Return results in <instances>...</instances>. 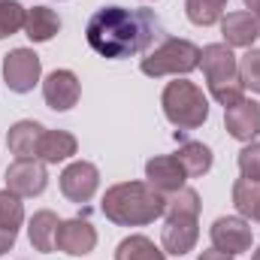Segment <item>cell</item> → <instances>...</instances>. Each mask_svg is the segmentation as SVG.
<instances>
[{"label": "cell", "instance_id": "6", "mask_svg": "<svg viewBox=\"0 0 260 260\" xmlns=\"http://www.w3.org/2000/svg\"><path fill=\"white\" fill-rule=\"evenodd\" d=\"M40 76H43V64H40V55L34 49H12L3 58V82L15 94L34 91Z\"/></svg>", "mask_w": 260, "mask_h": 260}, {"label": "cell", "instance_id": "24", "mask_svg": "<svg viewBox=\"0 0 260 260\" xmlns=\"http://www.w3.org/2000/svg\"><path fill=\"white\" fill-rule=\"evenodd\" d=\"M200 194H197L194 188H182V191H176V194L167 200V209H164V215L167 218H200Z\"/></svg>", "mask_w": 260, "mask_h": 260}, {"label": "cell", "instance_id": "9", "mask_svg": "<svg viewBox=\"0 0 260 260\" xmlns=\"http://www.w3.org/2000/svg\"><path fill=\"white\" fill-rule=\"evenodd\" d=\"M49 185L46 164L30 157V160H12L6 167V188L18 197H40Z\"/></svg>", "mask_w": 260, "mask_h": 260}, {"label": "cell", "instance_id": "13", "mask_svg": "<svg viewBox=\"0 0 260 260\" xmlns=\"http://www.w3.org/2000/svg\"><path fill=\"white\" fill-rule=\"evenodd\" d=\"M224 127L233 139L239 142H251L254 136L260 133V103L254 100H239L233 106L224 109Z\"/></svg>", "mask_w": 260, "mask_h": 260}, {"label": "cell", "instance_id": "33", "mask_svg": "<svg viewBox=\"0 0 260 260\" xmlns=\"http://www.w3.org/2000/svg\"><path fill=\"white\" fill-rule=\"evenodd\" d=\"M251 260H260V248H257V251H254V254H251Z\"/></svg>", "mask_w": 260, "mask_h": 260}, {"label": "cell", "instance_id": "15", "mask_svg": "<svg viewBox=\"0 0 260 260\" xmlns=\"http://www.w3.org/2000/svg\"><path fill=\"white\" fill-rule=\"evenodd\" d=\"M197 239H200L197 218H167L164 233H160V242H164V251L167 254L185 257L188 251L197 248Z\"/></svg>", "mask_w": 260, "mask_h": 260}, {"label": "cell", "instance_id": "21", "mask_svg": "<svg viewBox=\"0 0 260 260\" xmlns=\"http://www.w3.org/2000/svg\"><path fill=\"white\" fill-rule=\"evenodd\" d=\"M115 260H167V254L148 236H127L118 242Z\"/></svg>", "mask_w": 260, "mask_h": 260}, {"label": "cell", "instance_id": "30", "mask_svg": "<svg viewBox=\"0 0 260 260\" xmlns=\"http://www.w3.org/2000/svg\"><path fill=\"white\" fill-rule=\"evenodd\" d=\"M197 260H233V254H224V251H218V248H209V251H203Z\"/></svg>", "mask_w": 260, "mask_h": 260}, {"label": "cell", "instance_id": "18", "mask_svg": "<svg viewBox=\"0 0 260 260\" xmlns=\"http://www.w3.org/2000/svg\"><path fill=\"white\" fill-rule=\"evenodd\" d=\"M58 224H61V221H58L55 212H49V209L37 212V215L30 218V224H27V239H30V245H34L37 251H43V254H52V251H55Z\"/></svg>", "mask_w": 260, "mask_h": 260}, {"label": "cell", "instance_id": "28", "mask_svg": "<svg viewBox=\"0 0 260 260\" xmlns=\"http://www.w3.org/2000/svg\"><path fill=\"white\" fill-rule=\"evenodd\" d=\"M239 173H242V179L260 182V142H248L239 151Z\"/></svg>", "mask_w": 260, "mask_h": 260}, {"label": "cell", "instance_id": "31", "mask_svg": "<svg viewBox=\"0 0 260 260\" xmlns=\"http://www.w3.org/2000/svg\"><path fill=\"white\" fill-rule=\"evenodd\" d=\"M245 6L251 9V15H254V18L260 21V0H245Z\"/></svg>", "mask_w": 260, "mask_h": 260}, {"label": "cell", "instance_id": "12", "mask_svg": "<svg viewBox=\"0 0 260 260\" xmlns=\"http://www.w3.org/2000/svg\"><path fill=\"white\" fill-rule=\"evenodd\" d=\"M185 179H188V173H185V167L179 164L176 154H160V157H151L145 164V182L154 191H160L164 197L182 191L185 188Z\"/></svg>", "mask_w": 260, "mask_h": 260}, {"label": "cell", "instance_id": "27", "mask_svg": "<svg viewBox=\"0 0 260 260\" xmlns=\"http://www.w3.org/2000/svg\"><path fill=\"white\" fill-rule=\"evenodd\" d=\"M239 79H242L245 88L260 94V49H248L239 58Z\"/></svg>", "mask_w": 260, "mask_h": 260}, {"label": "cell", "instance_id": "14", "mask_svg": "<svg viewBox=\"0 0 260 260\" xmlns=\"http://www.w3.org/2000/svg\"><path fill=\"white\" fill-rule=\"evenodd\" d=\"M221 34H224V46H230V49H251L260 37V21L248 9L227 12V15H221Z\"/></svg>", "mask_w": 260, "mask_h": 260}, {"label": "cell", "instance_id": "16", "mask_svg": "<svg viewBox=\"0 0 260 260\" xmlns=\"http://www.w3.org/2000/svg\"><path fill=\"white\" fill-rule=\"evenodd\" d=\"M46 136V127L37 121H15L6 133V145L15 154V160H30L40 157V142Z\"/></svg>", "mask_w": 260, "mask_h": 260}, {"label": "cell", "instance_id": "5", "mask_svg": "<svg viewBox=\"0 0 260 260\" xmlns=\"http://www.w3.org/2000/svg\"><path fill=\"white\" fill-rule=\"evenodd\" d=\"M200 67V49H197L191 40H164L157 49H151L139 70L151 79H160V76H188Z\"/></svg>", "mask_w": 260, "mask_h": 260}, {"label": "cell", "instance_id": "26", "mask_svg": "<svg viewBox=\"0 0 260 260\" xmlns=\"http://www.w3.org/2000/svg\"><path fill=\"white\" fill-rule=\"evenodd\" d=\"M24 221V206H21V197L12 194L9 188L0 191V227H9V230H18Z\"/></svg>", "mask_w": 260, "mask_h": 260}, {"label": "cell", "instance_id": "19", "mask_svg": "<svg viewBox=\"0 0 260 260\" xmlns=\"http://www.w3.org/2000/svg\"><path fill=\"white\" fill-rule=\"evenodd\" d=\"M79 148L76 136L67 130H46L43 142H40V160L43 164H61L67 157H73Z\"/></svg>", "mask_w": 260, "mask_h": 260}, {"label": "cell", "instance_id": "17", "mask_svg": "<svg viewBox=\"0 0 260 260\" xmlns=\"http://www.w3.org/2000/svg\"><path fill=\"white\" fill-rule=\"evenodd\" d=\"M58 30H61V18H58L55 9H49V6H34V9H27L24 34H27L30 43H49Z\"/></svg>", "mask_w": 260, "mask_h": 260}, {"label": "cell", "instance_id": "11", "mask_svg": "<svg viewBox=\"0 0 260 260\" xmlns=\"http://www.w3.org/2000/svg\"><path fill=\"white\" fill-rule=\"evenodd\" d=\"M79 94H82V85H79V79H76L73 70H55V73H49L46 82H43V100H46V106L55 109V112L73 109V106L79 103Z\"/></svg>", "mask_w": 260, "mask_h": 260}, {"label": "cell", "instance_id": "25", "mask_svg": "<svg viewBox=\"0 0 260 260\" xmlns=\"http://www.w3.org/2000/svg\"><path fill=\"white\" fill-rule=\"evenodd\" d=\"M24 18H27V9L18 0H0V40L24 30Z\"/></svg>", "mask_w": 260, "mask_h": 260}, {"label": "cell", "instance_id": "2", "mask_svg": "<svg viewBox=\"0 0 260 260\" xmlns=\"http://www.w3.org/2000/svg\"><path fill=\"white\" fill-rule=\"evenodd\" d=\"M167 209V197L160 191H154L148 182H121V185H112L103 203H100V212L118 224V227H142V224H151L154 218H160Z\"/></svg>", "mask_w": 260, "mask_h": 260}, {"label": "cell", "instance_id": "7", "mask_svg": "<svg viewBox=\"0 0 260 260\" xmlns=\"http://www.w3.org/2000/svg\"><path fill=\"white\" fill-rule=\"evenodd\" d=\"M209 239H212V248L236 257V254H242V251L251 248V227H248L245 218L227 215V218H218L209 227Z\"/></svg>", "mask_w": 260, "mask_h": 260}, {"label": "cell", "instance_id": "4", "mask_svg": "<svg viewBox=\"0 0 260 260\" xmlns=\"http://www.w3.org/2000/svg\"><path fill=\"white\" fill-rule=\"evenodd\" d=\"M160 106H164L167 121L179 130H197L209 118V100H206L203 88L188 79H179V76H176V82H170L164 88Z\"/></svg>", "mask_w": 260, "mask_h": 260}, {"label": "cell", "instance_id": "23", "mask_svg": "<svg viewBox=\"0 0 260 260\" xmlns=\"http://www.w3.org/2000/svg\"><path fill=\"white\" fill-rule=\"evenodd\" d=\"M227 0H185V12L197 27H212L215 21H221Z\"/></svg>", "mask_w": 260, "mask_h": 260}, {"label": "cell", "instance_id": "3", "mask_svg": "<svg viewBox=\"0 0 260 260\" xmlns=\"http://www.w3.org/2000/svg\"><path fill=\"white\" fill-rule=\"evenodd\" d=\"M200 67L206 73L209 82V94L227 109L233 103H239L245 97V85L239 79V61L233 55L230 46L224 43H212L206 49H200Z\"/></svg>", "mask_w": 260, "mask_h": 260}, {"label": "cell", "instance_id": "29", "mask_svg": "<svg viewBox=\"0 0 260 260\" xmlns=\"http://www.w3.org/2000/svg\"><path fill=\"white\" fill-rule=\"evenodd\" d=\"M15 236L18 230H9V227H0V254H6L12 245H15Z\"/></svg>", "mask_w": 260, "mask_h": 260}, {"label": "cell", "instance_id": "1", "mask_svg": "<svg viewBox=\"0 0 260 260\" xmlns=\"http://www.w3.org/2000/svg\"><path fill=\"white\" fill-rule=\"evenodd\" d=\"M160 37H164V24H160V18L151 9L103 6L85 24L88 46L97 55L109 58V61H121V58L142 55Z\"/></svg>", "mask_w": 260, "mask_h": 260}, {"label": "cell", "instance_id": "32", "mask_svg": "<svg viewBox=\"0 0 260 260\" xmlns=\"http://www.w3.org/2000/svg\"><path fill=\"white\" fill-rule=\"evenodd\" d=\"M254 221L260 224V203H257V212H254Z\"/></svg>", "mask_w": 260, "mask_h": 260}, {"label": "cell", "instance_id": "10", "mask_svg": "<svg viewBox=\"0 0 260 260\" xmlns=\"http://www.w3.org/2000/svg\"><path fill=\"white\" fill-rule=\"evenodd\" d=\"M97 245V230L91 227V221L85 218H70L58 224V233H55V248L64 251L70 257H85L91 254Z\"/></svg>", "mask_w": 260, "mask_h": 260}, {"label": "cell", "instance_id": "8", "mask_svg": "<svg viewBox=\"0 0 260 260\" xmlns=\"http://www.w3.org/2000/svg\"><path fill=\"white\" fill-rule=\"evenodd\" d=\"M97 188H100V170L88 160H73L61 173V194L76 206L88 203L97 194Z\"/></svg>", "mask_w": 260, "mask_h": 260}, {"label": "cell", "instance_id": "20", "mask_svg": "<svg viewBox=\"0 0 260 260\" xmlns=\"http://www.w3.org/2000/svg\"><path fill=\"white\" fill-rule=\"evenodd\" d=\"M176 157H179V164L185 167L188 179H200V176H206V173L212 170V148L203 145V142H185V145L176 151Z\"/></svg>", "mask_w": 260, "mask_h": 260}, {"label": "cell", "instance_id": "22", "mask_svg": "<svg viewBox=\"0 0 260 260\" xmlns=\"http://www.w3.org/2000/svg\"><path fill=\"white\" fill-rule=\"evenodd\" d=\"M257 203H260V182L239 179V182L233 185V206H236L239 218H245V221H254Z\"/></svg>", "mask_w": 260, "mask_h": 260}]
</instances>
